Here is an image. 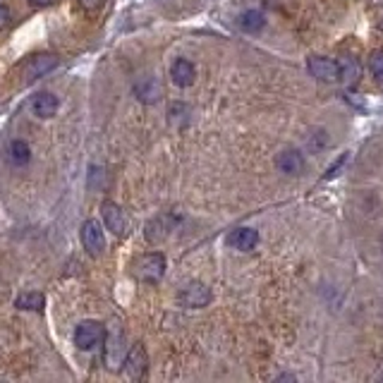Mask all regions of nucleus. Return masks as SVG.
<instances>
[{
  "instance_id": "nucleus-19",
  "label": "nucleus",
  "mask_w": 383,
  "mask_h": 383,
  "mask_svg": "<svg viewBox=\"0 0 383 383\" xmlns=\"http://www.w3.org/2000/svg\"><path fill=\"white\" fill-rule=\"evenodd\" d=\"M369 67L376 80L383 82V50H374V53L369 55Z\"/></svg>"
},
{
  "instance_id": "nucleus-12",
  "label": "nucleus",
  "mask_w": 383,
  "mask_h": 383,
  "mask_svg": "<svg viewBox=\"0 0 383 383\" xmlns=\"http://www.w3.org/2000/svg\"><path fill=\"white\" fill-rule=\"evenodd\" d=\"M58 106H60L58 96L50 92L36 94L31 101V110H34V115H38V117H53L55 113H58Z\"/></svg>"
},
{
  "instance_id": "nucleus-2",
  "label": "nucleus",
  "mask_w": 383,
  "mask_h": 383,
  "mask_svg": "<svg viewBox=\"0 0 383 383\" xmlns=\"http://www.w3.org/2000/svg\"><path fill=\"white\" fill-rule=\"evenodd\" d=\"M58 55L55 53H38V55H31L24 65H22V72H20V82L22 84H31L36 82L38 77L48 75L50 70L58 67Z\"/></svg>"
},
{
  "instance_id": "nucleus-7",
  "label": "nucleus",
  "mask_w": 383,
  "mask_h": 383,
  "mask_svg": "<svg viewBox=\"0 0 383 383\" xmlns=\"http://www.w3.org/2000/svg\"><path fill=\"white\" fill-rule=\"evenodd\" d=\"M146 367H149V357H146V350L142 345H134L132 350L127 352L125 357V376L132 381L144 379Z\"/></svg>"
},
{
  "instance_id": "nucleus-20",
  "label": "nucleus",
  "mask_w": 383,
  "mask_h": 383,
  "mask_svg": "<svg viewBox=\"0 0 383 383\" xmlns=\"http://www.w3.org/2000/svg\"><path fill=\"white\" fill-rule=\"evenodd\" d=\"M8 22H10V10L5 8V5H0V29H3Z\"/></svg>"
},
{
  "instance_id": "nucleus-24",
  "label": "nucleus",
  "mask_w": 383,
  "mask_h": 383,
  "mask_svg": "<svg viewBox=\"0 0 383 383\" xmlns=\"http://www.w3.org/2000/svg\"><path fill=\"white\" fill-rule=\"evenodd\" d=\"M381 31H383V20H381Z\"/></svg>"
},
{
  "instance_id": "nucleus-4",
  "label": "nucleus",
  "mask_w": 383,
  "mask_h": 383,
  "mask_svg": "<svg viewBox=\"0 0 383 383\" xmlns=\"http://www.w3.org/2000/svg\"><path fill=\"white\" fill-rule=\"evenodd\" d=\"M82 245L84 250H87L89 256H101L106 250V238H103V228H101L99 221H94V218H89V221H84L82 225Z\"/></svg>"
},
{
  "instance_id": "nucleus-17",
  "label": "nucleus",
  "mask_w": 383,
  "mask_h": 383,
  "mask_svg": "<svg viewBox=\"0 0 383 383\" xmlns=\"http://www.w3.org/2000/svg\"><path fill=\"white\" fill-rule=\"evenodd\" d=\"M10 159H13L15 166H27V163L31 161L29 144H27L24 139H15V142L10 144Z\"/></svg>"
},
{
  "instance_id": "nucleus-14",
  "label": "nucleus",
  "mask_w": 383,
  "mask_h": 383,
  "mask_svg": "<svg viewBox=\"0 0 383 383\" xmlns=\"http://www.w3.org/2000/svg\"><path fill=\"white\" fill-rule=\"evenodd\" d=\"M338 65H340V82L345 84L347 89L357 87L359 80H362V65L354 58H350V55H342V58L338 60Z\"/></svg>"
},
{
  "instance_id": "nucleus-11",
  "label": "nucleus",
  "mask_w": 383,
  "mask_h": 383,
  "mask_svg": "<svg viewBox=\"0 0 383 383\" xmlns=\"http://www.w3.org/2000/svg\"><path fill=\"white\" fill-rule=\"evenodd\" d=\"M173 223H175V216H159V218H154V221H149L146 223V230H144L146 240H149L151 245H159V242L168 238Z\"/></svg>"
},
{
  "instance_id": "nucleus-8",
  "label": "nucleus",
  "mask_w": 383,
  "mask_h": 383,
  "mask_svg": "<svg viewBox=\"0 0 383 383\" xmlns=\"http://www.w3.org/2000/svg\"><path fill=\"white\" fill-rule=\"evenodd\" d=\"M180 302L189 309H201L211 302V290H208L204 283H189L180 292Z\"/></svg>"
},
{
  "instance_id": "nucleus-5",
  "label": "nucleus",
  "mask_w": 383,
  "mask_h": 383,
  "mask_svg": "<svg viewBox=\"0 0 383 383\" xmlns=\"http://www.w3.org/2000/svg\"><path fill=\"white\" fill-rule=\"evenodd\" d=\"M309 72L312 77H317L321 82H340V65L324 55H312L309 58Z\"/></svg>"
},
{
  "instance_id": "nucleus-10",
  "label": "nucleus",
  "mask_w": 383,
  "mask_h": 383,
  "mask_svg": "<svg viewBox=\"0 0 383 383\" xmlns=\"http://www.w3.org/2000/svg\"><path fill=\"white\" fill-rule=\"evenodd\" d=\"M275 166H278L280 173H287V175H300V173L304 171V156L297 149H285L278 154Z\"/></svg>"
},
{
  "instance_id": "nucleus-18",
  "label": "nucleus",
  "mask_w": 383,
  "mask_h": 383,
  "mask_svg": "<svg viewBox=\"0 0 383 383\" xmlns=\"http://www.w3.org/2000/svg\"><path fill=\"white\" fill-rule=\"evenodd\" d=\"M137 94H139V99L142 101H156L159 99V94H161V87L149 77V80H146V87H142V84L137 87Z\"/></svg>"
},
{
  "instance_id": "nucleus-21",
  "label": "nucleus",
  "mask_w": 383,
  "mask_h": 383,
  "mask_svg": "<svg viewBox=\"0 0 383 383\" xmlns=\"http://www.w3.org/2000/svg\"><path fill=\"white\" fill-rule=\"evenodd\" d=\"M345 161H347V156H345V154H342V156H340V161H338V163H335V166H333V168H331V171H328V173H326V178H333V175H335V173H338V171H340V166H342V163H345Z\"/></svg>"
},
{
  "instance_id": "nucleus-23",
  "label": "nucleus",
  "mask_w": 383,
  "mask_h": 383,
  "mask_svg": "<svg viewBox=\"0 0 383 383\" xmlns=\"http://www.w3.org/2000/svg\"><path fill=\"white\" fill-rule=\"evenodd\" d=\"M371 3H376V5H381V3H383V0H371Z\"/></svg>"
},
{
  "instance_id": "nucleus-22",
  "label": "nucleus",
  "mask_w": 383,
  "mask_h": 383,
  "mask_svg": "<svg viewBox=\"0 0 383 383\" xmlns=\"http://www.w3.org/2000/svg\"><path fill=\"white\" fill-rule=\"evenodd\" d=\"M31 5H36V8H43V5H50L53 0H29Z\"/></svg>"
},
{
  "instance_id": "nucleus-13",
  "label": "nucleus",
  "mask_w": 383,
  "mask_h": 383,
  "mask_svg": "<svg viewBox=\"0 0 383 383\" xmlns=\"http://www.w3.org/2000/svg\"><path fill=\"white\" fill-rule=\"evenodd\" d=\"M171 77L178 87H192L196 80V67L187 58H178L171 67Z\"/></svg>"
},
{
  "instance_id": "nucleus-3",
  "label": "nucleus",
  "mask_w": 383,
  "mask_h": 383,
  "mask_svg": "<svg viewBox=\"0 0 383 383\" xmlns=\"http://www.w3.org/2000/svg\"><path fill=\"white\" fill-rule=\"evenodd\" d=\"M103 335H106V331L99 321H82V324L75 328L72 340H75V345L80 347V350H94L99 342H103Z\"/></svg>"
},
{
  "instance_id": "nucleus-9",
  "label": "nucleus",
  "mask_w": 383,
  "mask_h": 383,
  "mask_svg": "<svg viewBox=\"0 0 383 383\" xmlns=\"http://www.w3.org/2000/svg\"><path fill=\"white\" fill-rule=\"evenodd\" d=\"M228 242L233 250H240V252H252L254 247L259 245V233L254 228H235L233 233L228 235Z\"/></svg>"
},
{
  "instance_id": "nucleus-16",
  "label": "nucleus",
  "mask_w": 383,
  "mask_h": 383,
  "mask_svg": "<svg viewBox=\"0 0 383 383\" xmlns=\"http://www.w3.org/2000/svg\"><path fill=\"white\" fill-rule=\"evenodd\" d=\"M43 304H46V297H43V292H24V295L17 297L15 307L17 309H24V312H41Z\"/></svg>"
},
{
  "instance_id": "nucleus-6",
  "label": "nucleus",
  "mask_w": 383,
  "mask_h": 383,
  "mask_svg": "<svg viewBox=\"0 0 383 383\" xmlns=\"http://www.w3.org/2000/svg\"><path fill=\"white\" fill-rule=\"evenodd\" d=\"M101 216H103V225L113 235H125L127 233V216L117 204L113 201H103L101 204Z\"/></svg>"
},
{
  "instance_id": "nucleus-15",
  "label": "nucleus",
  "mask_w": 383,
  "mask_h": 383,
  "mask_svg": "<svg viewBox=\"0 0 383 383\" xmlns=\"http://www.w3.org/2000/svg\"><path fill=\"white\" fill-rule=\"evenodd\" d=\"M263 27H266V17H263V13H259V10H247V13H242V17H240L242 31L254 34V31H261Z\"/></svg>"
},
{
  "instance_id": "nucleus-1",
  "label": "nucleus",
  "mask_w": 383,
  "mask_h": 383,
  "mask_svg": "<svg viewBox=\"0 0 383 383\" xmlns=\"http://www.w3.org/2000/svg\"><path fill=\"white\" fill-rule=\"evenodd\" d=\"M166 273V256L161 252H151V254H142L134 259L132 263V275L142 283H159Z\"/></svg>"
}]
</instances>
